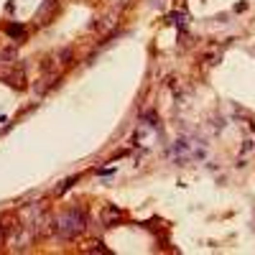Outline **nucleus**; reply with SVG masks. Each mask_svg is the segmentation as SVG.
<instances>
[{
    "label": "nucleus",
    "instance_id": "f257e3e1",
    "mask_svg": "<svg viewBox=\"0 0 255 255\" xmlns=\"http://www.w3.org/2000/svg\"><path fill=\"white\" fill-rule=\"evenodd\" d=\"M82 214L80 212H72V214H66V217L62 220V232L64 235H74V232H80L82 230Z\"/></svg>",
    "mask_w": 255,
    "mask_h": 255
}]
</instances>
